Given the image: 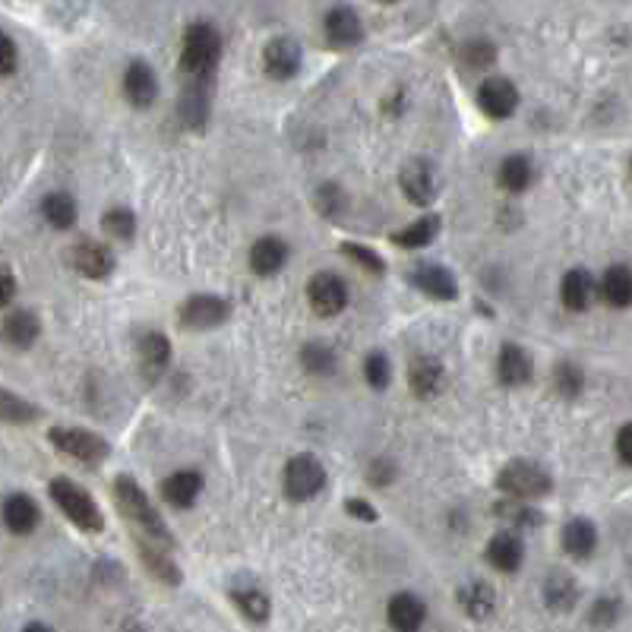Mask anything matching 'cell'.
<instances>
[{
	"instance_id": "1",
	"label": "cell",
	"mask_w": 632,
	"mask_h": 632,
	"mask_svg": "<svg viewBox=\"0 0 632 632\" xmlns=\"http://www.w3.org/2000/svg\"><path fill=\"white\" fill-rule=\"evenodd\" d=\"M114 497H117V506H121L124 516L140 528L146 531V538L158 541V544H171V535L165 528V519L158 516V509L152 506V500L146 497V490L136 484L130 474H121V478L114 481Z\"/></svg>"
},
{
	"instance_id": "2",
	"label": "cell",
	"mask_w": 632,
	"mask_h": 632,
	"mask_svg": "<svg viewBox=\"0 0 632 632\" xmlns=\"http://www.w3.org/2000/svg\"><path fill=\"white\" fill-rule=\"evenodd\" d=\"M51 500L57 503V509L64 512V516L83 531H102L105 519H102V509L95 506V500L89 497L86 487H79L70 478H54L51 481Z\"/></svg>"
},
{
	"instance_id": "3",
	"label": "cell",
	"mask_w": 632,
	"mask_h": 632,
	"mask_svg": "<svg viewBox=\"0 0 632 632\" xmlns=\"http://www.w3.org/2000/svg\"><path fill=\"white\" fill-rule=\"evenodd\" d=\"M222 57V38L209 23H196L184 35V51H181V67L190 76H209Z\"/></svg>"
},
{
	"instance_id": "4",
	"label": "cell",
	"mask_w": 632,
	"mask_h": 632,
	"mask_svg": "<svg viewBox=\"0 0 632 632\" xmlns=\"http://www.w3.org/2000/svg\"><path fill=\"white\" fill-rule=\"evenodd\" d=\"M497 487L503 493H509V497H516V500H538V497H547L553 481L538 462L516 459L497 474Z\"/></svg>"
},
{
	"instance_id": "5",
	"label": "cell",
	"mask_w": 632,
	"mask_h": 632,
	"mask_svg": "<svg viewBox=\"0 0 632 632\" xmlns=\"http://www.w3.org/2000/svg\"><path fill=\"white\" fill-rule=\"evenodd\" d=\"M51 443L64 452V456L83 462V465H98L108 459V440L98 437L92 430H79V427H51Z\"/></svg>"
},
{
	"instance_id": "6",
	"label": "cell",
	"mask_w": 632,
	"mask_h": 632,
	"mask_svg": "<svg viewBox=\"0 0 632 632\" xmlns=\"http://www.w3.org/2000/svg\"><path fill=\"white\" fill-rule=\"evenodd\" d=\"M323 487H326V468H323L320 459L310 456V452H301V456H294L285 465V493H288V500H294V503L313 500Z\"/></svg>"
},
{
	"instance_id": "7",
	"label": "cell",
	"mask_w": 632,
	"mask_h": 632,
	"mask_svg": "<svg viewBox=\"0 0 632 632\" xmlns=\"http://www.w3.org/2000/svg\"><path fill=\"white\" fill-rule=\"evenodd\" d=\"M307 301L316 316H339L348 307V285L335 272H316L307 285Z\"/></svg>"
},
{
	"instance_id": "8",
	"label": "cell",
	"mask_w": 632,
	"mask_h": 632,
	"mask_svg": "<svg viewBox=\"0 0 632 632\" xmlns=\"http://www.w3.org/2000/svg\"><path fill=\"white\" fill-rule=\"evenodd\" d=\"M231 316V304L219 294H193L181 307V323L187 329H215Z\"/></svg>"
},
{
	"instance_id": "9",
	"label": "cell",
	"mask_w": 632,
	"mask_h": 632,
	"mask_svg": "<svg viewBox=\"0 0 632 632\" xmlns=\"http://www.w3.org/2000/svg\"><path fill=\"white\" fill-rule=\"evenodd\" d=\"M478 105L493 121H506V117L519 108V89L512 86L506 76H490L478 89Z\"/></svg>"
},
{
	"instance_id": "10",
	"label": "cell",
	"mask_w": 632,
	"mask_h": 632,
	"mask_svg": "<svg viewBox=\"0 0 632 632\" xmlns=\"http://www.w3.org/2000/svg\"><path fill=\"white\" fill-rule=\"evenodd\" d=\"M263 67L272 79H291L301 70V45L294 38H272L263 48Z\"/></svg>"
},
{
	"instance_id": "11",
	"label": "cell",
	"mask_w": 632,
	"mask_h": 632,
	"mask_svg": "<svg viewBox=\"0 0 632 632\" xmlns=\"http://www.w3.org/2000/svg\"><path fill=\"white\" fill-rule=\"evenodd\" d=\"M408 386L411 392L418 395V399H433V395H440L446 386V370L437 358H430V354H421V358H414L408 367Z\"/></svg>"
},
{
	"instance_id": "12",
	"label": "cell",
	"mask_w": 632,
	"mask_h": 632,
	"mask_svg": "<svg viewBox=\"0 0 632 632\" xmlns=\"http://www.w3.org/2000/svg\"><path fill=\"white\" fill-rule=\"evenodd\" d=\"M399 184L414 206H427L437 200V174H433V168L427 162H408L402 168Z\"/></svg>"
},
{
	"instance_id": "13",
	"label": "cell",
	"mask_w": 632,
	"mask_h": 632,
	"mask_svg": "<svg viewBox=\"0 0 632 632\" xmlns=\"http://www.w3.org/2000/svg\"><path fill=\"white\" fill-rule=\"evenodd\" d=\"M326 38L335 48H351L364 38V26L361 16L351 7H335L326 13Z\"/></svg>"
},
{
	"instance_id": "14",
	"label": "cell",
	"mask_w": 632,
	"mask_h": 632,
	"mask_svg": "<svg viewBox=\"0 0 632 632\" xmlns=\"http://www.w3.org/2000/svg\"><path fill=\"white\" fill-rule=\"evenodd\" d=\"M124 95L127 102L136 105V108H149L155 102L158 95V79H155V70L143 61H133L124 73Z\"/></svg>"
},
{
	"instance_id": "15",
	"label": "cell",
	"mask_w": 632,
	"mask_h": 632,
	"mask_svg": "<svg viewBox=\"0 0 632 632\" xmlns=\"http://www.w3.org/2000/svg\"><path fill=\"white\" fill-rule=\"evenodd\" d=\"M411 282L418 285L424 294H430V298H437V301H456L459 298L456 275H452L449 269H443V266H418L411 272Z\"/></svg>"
},
{
	"instance_id": "16",
	"label": "cell",
	"mask_w": 632,
	"mask_h": 632,
	"mask_svg": "<svg viewBox=\"0 0 632 632\" xmlns=\"http://www.w3.org/2000/svg\"><path fill=\"white\" fill-rule=\"evenodd\" d=\"M73 266L76 272H83L86 279H105L114 269V253L105 244L95 241H79L73 247Z\"/></svg>"
},
{
	"instance_id": "17",
	"label": "cell",
	"mask_w": 632,
	"mask_h": 632,
	"mask_svg": "<svg viewBox=\"0 0 632 632\" xmlns=\"http://www.w3.org/2000/svg\"><path fill=\"white\" fill-rule=\"evenodd\" d=\"M200 490H203V474L193 468H181L174 471L168 481H162V497L177 509L193 506L196 497H200Z\"/></svg>"
},
{
	"instance_id": "18",
	"label": "cell",
	"mask_w": 632,
	"mask_h": 632,
	"mask_svg": "<svg viewBox=\"0 0 632 632\" xmlns=\"http://www.w3.org/2000/svg\"><path fill=\"white\" fill-rule=\"evenodd\" d=\"M560 298L566 304V310H588L591 301H595V279H591L588 269H569L563 275V285H560Z\"/></svg>"
},
{
	"instance_id": "19",
	"label": "cell",
	"mask_w": 632,
	"mask_h": 632,
	"mask_svg": "<svg viewBox=\"0 0 632 632\" xmlns=\"http://www.w3.org/2000/svg\"><path fill=\"white\" fill-rule=\"evenodd\" d=\"M531 358H528V351L519 348V345H503L500 351V358H497V377L503 386H525L531 380Z\"/></svg>"
},
{
	"instance_id": "20",
	"label": "cell",
	"mask_w": 632,
	"mask_h": 632,
	"mask_svg": "<svg viewBox=\"0 0 632 632\" xmlns=\"http://www.w3.org/2000/svg\"><path fill=\"white\" fill-rule=\"evenodd\" d=\"M288 263V244L282 237H260L250 247V266L256 275H275Z\"/></svg>"
},
{
	"instance_id": "21",
	"label": "cell",
	"mask_w": 632,
	"mask_h": 632,
	"mask_svg": "<svg viewBox=\"0 0 632 632\" xmlns=\"http://www.w3.org/2000/svg\"><path fill=\"white\" fill-rule=\"evenodd\" d=\"M0 516H4V525L13 531V535H29V531H35V525H38V506L32 497H26V493H13V497L4 500Z\"/></svg>"
},
{
	"instance_id": "22",
	"label": "cell",
	"mask_w": 632,
	"mask_h": 632,
	"mask_svg": "<svg viewBox=\"0 0 632 632\" xmlns=\"http://www.w3.org/2000/svg\"><path fill=\"white\" fill-rule=\"evenodd\" d=\"M525 557V547L516 535H509V531H500V535H493L487 544V560L493 569L500 572H516L522 566Z\"/></svg>"
},
{
	"instance_id": "23",
	"label": "cell",
	"mask_w": 632,
	"mask_h": 632,
	"mask_svg": "<svg viewBox=\"0 0 632 632\" xmlns=\"http://www.w3.org/2000/svg\"><path fill=\"white\" fill-rule=\"evenodd\" d=\"M386 617H389V623L399 629V632H414V629L424 623L427 607H424L421 598H414V595H408V591H402V595H395L389 601Z\"/></svg>"
},
{
	"instance_id": "24",
	"label": "cell",
	"mask_w": 632,
	"mask_h": 632,
	"mask_svg": "<svg viewBox=\"0 0 632 632\" xmlns=\"http://www.w3.org/2000/svg\"><path fill=\"white\" fill-rule=\"evenodd\" d=\"M598 547V531L588 519H569L563 528V550L576 560H588Z\"/></svg>"
},
{
	"instance_id": "25",
	"label": "cell",
	"mask_w": 632,
	"mask_h": 632,
	"mask_svg": "<svg viewBox=\"0 0 632 632\" xmlns=\"http://www.w3.org/2000/svg\"><path fill=\"white\" fill-rule=\"evenodd\" d=\"M601 298L610 307H617V310L632 307V269L629 266H610L604 272V279H601Z\"/></svg>"
},
{
	"instance_id": "26",
	"label": "cell",
	"mask_w": 632,
	"mask_h": 632,
	"mask_svg": "<svg viewBox=\"0 0 632 632\" xmlns=\"http://www.w3.org/2000/svg\"><path fill=\"white\" fill-rule=\"evenodd\" d=\"M171 361V345L162 332H146L143 339H140V364L143 370L149 373V377H162L165 367Z\"/></svg>"
},
{
	"instance_id": "27",
	"label": "cell",
	"mask_w": 632,
	"mask_h": 632,
	"mask_svg": "<svg viewBox=\"0 0 632 632\" xmlns=\"http://www.w3.org/2000/svg\"><path fill=\"white\" fill-rule=\"evenodd\" d=\"M38 332H42V326H38L35 313H29V310L10 313L7 320H4V329H0L4 342L13 345V348H29L38 339Z\"/></svg>"
},
{
	"instance_id": "28",
	"label": "cell",
	"mask_w": 632,
	"mask_h": 632,
	"mask_svg": "<svg viewBox=\"0 0 632 632\" xmlns=\"http://www.w3.org/2000/svg\"><path fill=\"white\" fill-rule=\"evenodd\" d=\"M42 215H45V222L51 225V228H70L73 222H76V215H79V209H76V200L70 193H48L45 200H42Z\"/></svg>"
},
{
	"instance_id": "29",
	"label": "cell",
	"mask_w": 632,
	"mask_h": 632,
	"mask_svg": "<svg viewBox=\"0 0 632 632\" xmlns=\"http://www.w3.org/2000/svg\"><path fill=\"white\" fill-rule=\"evenodd\" d=\"M459 601L465 607V614L474 617V620L490 617L493 614V604H497V598H493V588L487 582H471V585H465Z\"/></svg>"
},
{
	"instance_id": "30",
	"label": "cell",
	"mask_w": 632,
	"mask_h": 632,
	"mask_svg": "<svg viewBox=\"0 0 632 632\" xmlns=\"http://www.w3.org/2000/svg\"><path fill=\"white\" fill-rule=\"evenodd\" d=\"M531 174L535 171H531V162L525 155H509L500 165V184L509 193H525L531 187Z\"/></svg>"
},
{
	"instance_id": "31",
	"label": "cell",
	"mask_w": 632,
	"mask_h": 632,
	"mask_svg": "<svg viewBox=\"0 0 632 632\" xmlns=\"http://www.w3.org/2000/svg\"><path fill=\"white\" fill-rule=\"evenodd\" d=\"M437 231H440V219H437V215H424V219L408 225L405 231L392 234V241L399 244V247H405V250H418V247H427L433 237H437Z\"/></svg>"
},
{
	"instance_id": "32",
	"label": "cell",
	"mask_w": 632,
	"mask_h": 632,
	"mask_svg": "<svg viewBox=\"0 0 632 632\" xmlns=\"http://www.w3.org/2000/svg\"><path fill=\"white\" fill-rule=\"evenodd\" d=\"M544 601L553 610H569L572 604L579 601V585L572 582L566 572H553V576L547 579V585H544Z\"/></svg>"
},
{
	"instance_id": "33",
	"label": "cell",
	"mask_w": 632,
	"mask_h": 632,
	"mask_svg": "<svg viewBox=\"0 0 632 632\" xmlns=\"http://www.w3.org/2000/svg\"><path fill=\"white\" fill-rule=\"evenodd\" d=\"M181 114H184V121L190 127H200L206 117H209V86L206 83H196L184 92L181 98Z\"/></svg>"
},
{
	"instance_id": "34",
	"label": "cell",
	"mask_w": 632,
	"mask_h": 632,
	"mask_svg": "<svg viewBox=\"0 0 632 632\" xmlns=\"http://www.w3.org/2000/svg\"><path fill=\"white\" fill-rule=\"evenodd\" d=\"M38 418V408L29 405L26 399H19V395L0 389V421H10V424H26Z\"/></svg>"
},
{
	"instance_id": "35",
	"label": "cell",
	"mask_w": 632,
	"mask_h": 632,
	"mask_svg": "<svg viewBox=\"0 0 632 632\" xmlns=\"http://www.w3.org/2000/svg\"><path fill=\"white\" fill-rule=\"evenodd\" d=\"M301 364L307 373H313V377H329V373H335V351L329 345H307L301 351Z\"/></svg>"
},
{
	"instance_id": "36",
	"label": "cell",
	"mask_w": 632,
	"mask_h": 632,
	"mask_svg": "<svg viewBox=\"0 0 632 632\" xmlns=\"http://www.w3.org/2000/svg\"><path fill=\"white\" fill-rule=\"evenodd\" d=\"M108 237H114V241H130V237L136 234V215L124 206H117V209H108L105 212V219H102Z\"/></svg>"
},
{
	"instance_id": "37",
	"label": "cell",
	"mask_w": 632,
	"mask_h": 632,
	"mask_svg": "<svg viewBox=\"0 0 632 632\" xmlns=\"http://www.w3.org/2000/svg\"><path fill=\"white\" fill-rule=\"evenodd\" d=\"M234 601H237V607H241V614L256 620V623H263L269 617V598L263 595V591H256V588L234 591Z\"/></svg>"
},
{
	"instance_id": "38",
	"label": "cell",
	"mask_w": 632,
	"mask_h": 632,
	"mask_svg": "<svg viewBox=\"0 0 632 632\" xmlns=\"http://www.w3.org/2000/svg\"><path fill=\"white\" fill-rule=\"evenodd\" d=\"M497 516L506 519L509 525H522V528H535V525H541V512H538V509H531L525 500H519V503H500V506H497Z\"/></svg>"
},
{
	"instance_id": "39",
	"label": "cell",
	"mask_w": 632,
	"mask_h": 632,
	"mask_svg": "<svg viewBox=\"0 0 632 632\" xmlns=\"http://www.w3.org/2000/svg\"><path fill=\"white\" fill-rule=\"evenodd\" d=\"M348 200L339 184H323L320 190H316V209H320L326 219H339V215L345 212Z\"/></svg>"
},
{
	"instance_id": "40",
	"label": "cell",
	"mask_w": 632,
	"mask_h": 632,
	"mask_svg": "<svg viewBox=\"0 0 632 632\" xmlns=\"http://www.w3.org/2000/svg\"><path fill=\"white\" fill-rule=\"evenodd\" d=\"M140 553H143V563L155 572V576L158 579H162V582H171V585H177V582H181V572H177V566L165 557V553L162 550H155V547H140Z\"/></svg>"
},
{
	"instance_id": "41",
	"label": "cell",
	"mask_w": 632,
	"mask_h": 632,
	"mask_svg": "<svg viewBox=\"0 0 632 632\" xmlns=\"http://www.w3.org/2000/svg\"><path fill=\"white\" fill-rule=\"evenodd\" d=\"M364 380L370 389H386L389 380H392V367H389V358L383 351H373L370 358L364 361Z\"/></svg>"
},
{
	"instance_id": "42",
	"label": "cell",
	"mask_w": 632,
	"mask_h": 632,
	"mask_svg": "<svg viewBox=\"0 0 632 632\" xmlns=\"http://www.w3.org/2000/svg\"><path fill=\"white\" fill-rule=\"evenodd\" d=\"M462 61L474 70H484L490 67L493 61H497V48H493L487 38H478V42H468L465 51H462Z\"/></svg>"
},
{
	"instance_id": "43",
	"label": "cell",
	"mask_w": 632,
	"mask_h": 632,
	"mask_svg": "<svg viewBox=\"0 0 632 632\" xmlns=\"http://www.w3.org/2000/svg\"><path fill=\"white\" fill-rule=\"evenodd\" d=\"M342 253L348 256V260H354L358 266H364L367 272H377V275H383L386 272V260L377 253V250H370V247H364V244H345L342 247Z\"/></svg>"
},
{
	"instance_id": "44",
	"label": "cell",
	"mask_w": 632,
	"mask_h": 632,
	"mask_svg": "<svg viewBox=\"0 0 632 632\" xmlns=\"http://www.w3.org/2000/svg\"><path fill=\"white\" fill-rule=\"evenodd\" d=\"M553 380H557V389H560V395H566V399H576L582 392V370L576 364H560Z\"/></svg>"
},
{
	"instance_id": "45",
	"label": "cell",
	"mask_w": 632,
	"mask_h": 632,
	"mask_svg": "<svg viewBox=\"0 0 632 632\" xmlns=\"http://www.w3.org/2000/svg\"><path fill=\"white\" fill-rule=\"evenodd\" d=\"M617 617H620V604H617L614 598H601L595 607H591V623L601 626V629L614 626V623H617Z\"/></svg>"
},
{
	"instance_id": "46",
	"label": "cell",
	"mask_w": 632,
	"mask_h": 632,
	"mask_svg": "<svg viewBox=\"0 0 632 632\" xmlns=\"http://www.w3.org/2000/svg\"><path fill=\"white\" fill-rule=\"evenodd\" d=\"M16 61H19V54H16L13 38L7 32H0V76H10L16 70Z\"/></svg>"
},
{
	"instance_id": "47",
	"label": "cell",
	"mask_w": 632,
	"mask_h": 632,
	"mask_svg": "<svg viewBox=\"0 0 632 632\" xmlns=\"http://www.w3.org/2000/svg\"><path fill=\"white\" fill-rule=\"evenodd\" d=\"M617 456L623 465H632V424H623L617 433Z\"/></svg>"
},
{
	"instance_id": "48",
	"label": "cell",
	"mask_w": 632,
	"mask_h": 632,
	"mask_svg": "<svg viewBox=\"0 0 632 632\" xmlns=\"http://www.w3.org/2000/svg\"><path fill=\"white\" fill-rule=\"evenodd\" d=\"M395 474V465L389 459H377L370 465V484H389Z\"/></svg>"
},
{
	"instance_id": "49",
	"label": "cell",
	"mask_w": 632,
	"mask_h": 632,
	"mask_svg": "<svg viewBox=\"0 0 632 632\" xmlns=\"http://www.w3.org/2000/svg\"><path fill=\"white\" fill-rule=\"evenodd\" d=\"M13 298H16V279L10 269L0 266V307H7Z\"/></svg>"
},
{
	"instance_id": "50",
	"label": "cell",
	"mask_w": 632,
	"mask_h": 632,
	"mask_svg": "<svg viewBox=\"0 0 632 632\" xmlns=\"http://www.w3.org/2000/svg\"><path fill=\"white\" fill-rule=\"evenodd\" d=\"M345 509H348V516L361 519V522H373V519H377V509H373L370 503H364V500H348Z\"/></svg>"
},
{
	"instance_id": "51",
	"label": "cell",
	"mask_w": 632,
	"mask_h": 632,
	"mask_svg": "<svg viewBox=\"0 0 632 632\" xmlns=\"http://www.w3.org/2000/svg\"><path fill=\"white\" fill-rule=\"evenodd\" d=\"M23 632H54V629H51V626H45V623H29Z\"/></svg>"
},
{
	"instance_id": "52",
	"label": "cell",
	"mask_w": 632,
	"mask_h": 632,
	"mask_svg": "<svg viewBox=\"0 0 632 632\" xmlns=\"http://www.w3.org/2000/svg\"><path fill=\"white\" fill-rule=\"evenodd\" d=\"M383 4H392V0H383Z\"/></svg>"
},
{
	"instance_id": "53",
	"label": "cell",
	"mask_w": 632,
	"mask_h": 632,
	"mask_svg": "<svg viewBox=\"0 0 632 632\" xmlns=\"http://www.w3.org/2000/svg\"><path fill=\"white\" fill-rule=\"evenodd\" d=\"M629 168H632V162H629Z\"/></svg>"
}]
</instances>
